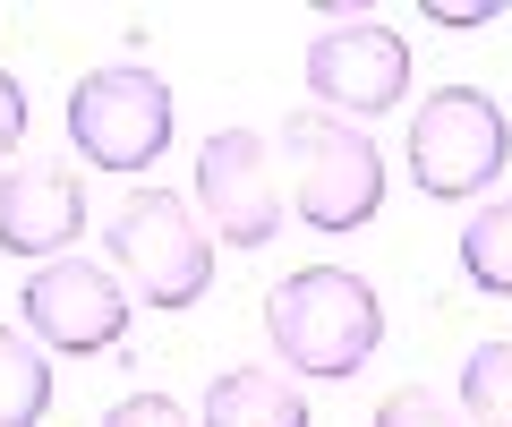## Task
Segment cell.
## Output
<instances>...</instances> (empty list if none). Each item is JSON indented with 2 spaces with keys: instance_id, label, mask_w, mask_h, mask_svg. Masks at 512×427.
I'll use <instances>...</instances> for the list:
<instances>
[{
  "instance_id": "obj_13",
  "label": "cell",
  "mask_w": 512,
  "mask_h": 427,
  "mask_svg": "<svg viewBox=\"0 0 512 427\" xmlns=\"http://www.w3.org/2000/svg\"><path fill=\"white\" fill-rule=\"evenodd\" d=\"M461 419L470 427H512V342H478L461 359Z\"/></svg>"
},
{
  "instance_id": "obj_10",
  "label": "cell",
  "mask_w": 512,
  "mask_h": 427,
  "mask_svg": "<svg viewBox=\"0 0 512 427\" xmlns=\"http://www.w3.org/2000/svg\"><path fill=\"white\" fill-rule=\"evenodd\" d=\"M197 427H308V402L274 368H222V376H205Z\"/></svg>"
},
{
  "instance_id": "obj_16",
  "label": "cell",
  "mask_w": 512,
  "mask_h": 427,
  "mask_svg": "<svg viewBox=\"0 0 512 427\" xmlns=\"http://www.w3.org/2000/svg\"><path fill=\"white\" fill-rule=\"evenodd\" d=\"M495 18H504V0H427V26H453V35L495 26Z\"/></svg>"
},
{
  "instance_id": "obj_3",
  "label": "cell",
  "mask_w": 512,
  "mask_h": 427,
  "mask_svg": "<svg viewBox=\"0 0 512 427\" xmlns=\"http://www.w3.org/2000/svg\"><path fill=\"white\" fill-rule=\"evenodd\" d=\"M512 163V120L487 86H436L410 112V180L419 197L461 205V197H487Z\"/></svg>"
},
{
  "instance_id": "obj_15",
  "label": "cell",
  "mask_w": 512,
  "mask_h": 427,
  "mask_svg": "<svg viewBox=\"0 0 512 427\" xmlns=\"http://www.w3.org/2000/svg\"><path fill=\"white\" fill-rule=\"evenodd\" d=\"M103 427H197V419H188L171 393H120V402L103 410Z\"/></svg>"
},
{
  "instance_id": "obj_8",
  "label": "cell",
  "mask_w": 512,
  "mask_h": 427,
  "mask_svg": "<svg viewBox=\"0 0 512 427\" xmlns=\"http://www.w3.org/2000/svg\"><path fill=\"white\" fill-rule=\"evenodd\" d=\"M18 316L43 351H120L128 342V291L111 265H86V257H60V265H35L18 291Z\"/></svg>"
},
{
  "instance_id": "obj_11",
  "label": "cell",
  "mask_w": 512,
  "mask_h": 427,
  "mask_svg": "<svg viewBox=\"0 0 512 427\" xmlns=\"http://www.w3.org/2000/svg\"><path fill=\"white\" fill-rule=\"evenodd\" d=\"M52 410V359L35 334L0 325V427H35Z\"/></svg>"
},
{
  "instance_id": "obj_9",
  "label": "cell",
  "mask_w": 512,
  "mask_h": 427,
  "mask_svg": "<svg viewBox=\"0 0 512 427\" xmlns=\"http://www.w3.org/2000/svg\"><path fill=\"white\" fill-rule=\"evenodd\" d=\"M69 240H86V180L60 163H18L0 171V257L60 265Z\"/></svg>"
},
{
  "instance_id": "obj_4",
  "label": "cell",
  "mask_w": 512,
  "mask_h": 427,
  "mask_svg": "<svg viewBox=\"0 0 512 427\" xmlns=\"http://www.w3.org/2000/svg\"><path fill=\"white\" fill-rule=\"evenodd\" d=\"M282 163H291V214L308 231H359L384 205V154L367 146L359 120L291 112L282 120Z\"/></svg>"
},
{
  "instance_id": "obj_17",
  "label": "cell",
  "mask_w": 512,
  "mask_h": 427,
  "mask_svg": "<svg viewBox=\"0 0 512 427\" xmlns=\"http://www.w3.org/2000/svg\"><path fill=\"white\" fill-rule=\"evenodd\" d=\"M18 137H26V86L9 69H0V163L18 154Z\"/></svg>"
},
{
  "instance_id": "obj_12",
  "label": "cell",
  "mask_w": 512,
  "mask_h": 427,
  "mask_svg": "<svg viewBox=\"0 0 512 427\" xmlns=\"http://www.w3.org/2000/svg\"><path fill=\"white\" fill-rule=\"evenodd\" d=\"M453 248H461V274H470L487 299H512V197L478 205Z\"/></svg>"
},
{
  "instance_id": "obj_6",
  "label": "cell",
  "mask_w": 512,
  "mask_h": 427,
  "mask_svg": "<svg viewBox=\"0 0 512 427\" xmlns=\"http://www.w3.org/2000/svg\"><path fill=\"white\" fill-rule=\"evenodd\" d=\"M308 94H316V112L333 120H384V112H402L410 103V43L393 35L384 18H359V26H325V35L308 43Z\"/></svg>"
},
{
  "instance_id": "obj_5",
  "label": "cell",
  "mask_w": 512,
  "mask_h": 427,
  "mask_svg": "<svg viewBox=\"0 0 512 427\" xmlns=\"http://www.w3.org/2000/svg\"><path fill=\"white\" fill-rule=\"evenodd\" d=\"M171 86L137 60H111V69H86L69 86V146L86 154L94 171H154V154L171 146Z\"/></svg>"
},
{
  "instance_id": "obj_2",
  "label": "cell",
  "mask_w": 512,
  "mask_h": 427,
  "mask_svg": "<svg viewBox=\"0 0 512 427\" xmlns=\"http://www.w3.org/2000/svg\"><path fill=\"white\" fill-rule=\"evenodd\" d=\"M103 248H111V274L137 282L154 316L197 308L214 282V231L197 223V197H171V188H128L103 223Z\"/></svg>"
},
{
  "instance_id": "obj_14",
  "label": "cell",
  "mask_w": 512,
  "mask_h": 427,
  "mask_svg": "<svg viewBox=\"0 0 512 427\" xmlns=\"http://www.w3.org/2000/svg\"><path fill=\"white\" fill-rule=\"evenodd\" d=\"M367 427H461V419L427 385H402V393H384V402H376V419H367Z\"/></svg>"
},
{
  "instance_id": "obj_1",
  "label": "cell",
  "mask_w": 512,
  "mask_h": 427,
  "mask_svg": "<svg viewBox=\"0 0 512 427\" xmlns=\"http://www.w3.org/2000/svg\"><path fill=\"white\" fill-rule=\"evenodd\" d=\"M265 342L282 351L291 376L342 385V376H359L367 359H376L384 299H376V282L350 274V265H299V274H282L274 291H265Z\"/></svg>"
},
{
  "instance_id": "obj_7",
  "label": "cell",
  "mask_w": 512,
  "mask_h": 427,
  "mask_svg": "<svg viewBox=\"0 0 512 427\" xmlns=\"http://www.w3.org/2000/svg\"><path fill=\"white\" fill-rule=\"evenodd\" d=\"M197 223L222 248H274L282 240V180L256 129H214L197 146Z\"/></svg>"
}]
</instances>
